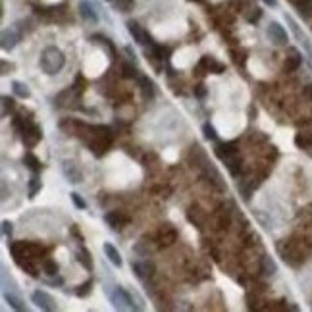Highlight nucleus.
<instances>
[{
    "label": "nucleus",
    "mask_w": 312,
    "mask_h": 312,
    "mask_svg": "<svg viewBox=\"0 0 312 312\" xmlns=\"http://www.w3.org/2000/svg\"><path fill=\"white\" fill-rule=\"evenodd\" d=\"M131 270L135 272L137 277L145 279V277H149V276L153 274V264H147V262H133V264H131Z\"/></svg>",
    "instance_id": "obj_10"
},
{
    "label": "nucleus",
    "mask_w": 312,
    "mask_h": 312,
    "mask_svg": "<svg viewBox=\"0 0 312 312\" xmlns=\"http://www.w3.org/2000/svg\"><path fill=\"white\" fill-rule=\"evenodd\" d=\"M301 64H303V56L297 51H291V54H289L287 60H285V69H287V71H295V69H299Z\"/></svg>",
    "instance_id": "obj_13"
},
{
    "label": "nucleus",
    "mask_w": 312,
    "mask_h": 312,
    "mask_svg": "<svg viewBox=\"0 0 312 312\" xmlns=\"http://www.w3.org/2000/svg\"><path fill=\"white\" fill-rule=\"evenodd\" d=\"M305 97H307V99H312V83L305 87Z\"/></svg>",
    "instance_id": "obj_32"
},
{
    "label": "nucleus",
    "mask_w": 312,
    "mask_h": 312,
    "mask_svg": "<svg viewBox=\"0 0 312 312\" xmlns=\"http://www.w3.org/2000/svg\"><path fill=\"white\" fill-rule=\"evenodd\" d=\"M10 69H14V66H10ZM2 73H8V64L2 62Z\"/></svg>",
    "instance_id": "obj_34"
},
{
    "label": "nucleus",
    "mask_w": 312,
    "mask_h": 312,
    "mask_svg": "<svg viewBox=\"0 0 312 312\" xmlns=\"http://www.w3.org/2000/svg\"><path fill=\"white\" fill-rule=\"evenodd\" d=\"M64 173H66V177H68L69 183H79V181H81V172L75 168L73 162H66V164H64Z\"/></svg>",
    "instance_id": "obj_9"
},
{
    "label": "nucleus",
    "mask_w": 312,
    "mask_h": 312,
    "mask_svg": "<svg viewBox=\"0 0 312 312\" xmlns=\"http://www.w3.org/2000/svg\"><path fill=\"white\" fill-rule=\"evenodd\" d=\"M266 35H268V39H270L276 47H283V45H287V41H289L287 31H285L277 21H270V23H268Z\"/></svg>",
    "instance_id": "obj_3"
},
{
    "label": "nucleus",
    "mask_w": 312,
    "mask_h": 312,
    "mask_svg": "<svg viewBox=\"0 0 312 312\" xmlns=\"http://www.w3.org/2000/svg\"><path fill=\"white\" fill-rule=\"evenodd\" d=\"M225 162H229V164H227V168H229V172H231V173L235 175V173L239 172V166H241V160H239V158H233V156H231V158H227Z\"/></svg>",
    "instance_id": "obj_26"
},
{
    "label": "nucleus",
    "mask_w": 312,
    "mask_h": 312,
    "mask_svg": "<svg viewBox=\"0 0 312 312\" xmlns=\"http://www.w3.org/2000/svg\"><path fill=\"white\" fill-rule=\"evenodd\" d=\"M23 164H25L33 173H39V172H41V162H39V158L35 155H31V153L23 156Z\"/></svg>",
    "instance_id": "obj_18"
},
{
    "label": "nucleus",
    "mask_w": 312,
    "mask_h": 312,
    "mask_svg": "<svg viewBox=\"0 0 312 312\" xmlns=\"http://www.w3.org/2000/svg\"><path fill=\"white\" fill-rule=\"evenodd\" d=\"M12 231H14V227H12V222L4 220V222H2V233H4L6 237H12Z\"/></svg>",
    "instance_id": "obj_28"
},
{
    "label": "nucleus",
    "mask_w": 312,
    "mask_h": 312,
    "mask_svg": "<svg viewBox=\"0 0 312 312\" xmlns=\"http://www.w3.org/2000/svg\"><path fill=\"white\" fill-rule=\"evenodd\" d=\"M91 285H93V281H87V283H83V285H81V289L77 291V295H79V297H85V295H89V293H91Z\"/></svg>",
    "instance_id": "obj_29"
},
{
    "label": "nucleus",
    "mask_w": 312,
    "mask_h": 312,
    "mask_svg": "<svg viewBox=\"0 0 312 312\" xmlns=\"http://www.w3.org/2000/svg\"><path fill=\"white\" fill-rule=\"evenodd\" d=\"M127 29H129V33L133 35V39H135L139 45H151V37L147 35V31H145L139 23L129 21V23H127Z\"/></svg>",
    "instance_id": "obj_5"
},
{
    "label": "nucleus",
    "mask_w": 312,
    "mask_h": 312,
    "mask_svg": "<svg viewBox=\"0 0 312 312\" xmlns=\"http://www.w3.org/2000/svg\"><path fill=\"white\" fill-rule=\"evenodd\" d=\"M21 133H23V143L29 145V147H33L35 143H39L41 137H43V131H41L37 125H25Z\"/></svg>",
    "instance_id": "obj_6"
},
{
    "label": "nucleus",
    "mask_w": 312,
    "mask_h": 312,
    "mask_svg": "<svg viewBox=\"0 0 312 312\" xmlns=\"http://www.w3.org/2000/svg\"><path fill=\"white\" fill-rule=\"evenodd\" d=\"M43 189V183H41V179H39V175L37 173H33V177H31V181H29V199H35L37 197V193Z\"/></svg>",
    "instance_id": "obj_19"
},
{
    "label": "nucleus",
    "mask_w": 312,
    "mask_h": 312,
    "mask_svg": "<svg viewBox=\"0 0 312 312\" xmlns=\"http://www.w3.org/2000/svg\"><path fill=\"white\" fill-rule=\"evenodd\" d=\"M12 91H14V95L19 97V99H29V97H31L29 87H27L25 83H21V81H14V83H12Z\"/></svg>",
    "instance_id": "obj_17"
},
{
    "label": "nucleus",
    "mask_w": 312,
    "mask_h": 312,
    "mask_svg": "<svg viewBox=\"0 0 312 312\" xmlns=\"http://www.w3.org/2000/svg\"><path fill=\"white\" fill-rule=\"evenodd\" d=\"M262 272H264L266 276H274V274L277 272V266H276V262L272 260V257H264V259H262Z\"/></svg>",
    "instance_id": "obj_20"
},
{
    "label": "nucleus",
    "mask_w": 312,
    "mask_h": 312,
    "mask_svg": "<svg viewBox=\"0 0 312 312\" xmlns=\"http://www.w3.org/2000/svg\"><path fill=\"white\" fill-rule=\"evenodd\" d=\"M77 255H79V260H81V264H83L85 268H89V270L93 268V262H91V255H89V251H83V249H81Z\"/></svg>",
    "instance_id": "obj_24"
},
{
    "label": "nucleus",
    "mask_w": 312,
    "mask_h": 312,
    "mask_svg": "<svg viewBox=\"0 0 312 312\" xmlns=\"http://www.w3.org/2000/svg\"><path fill=\"white\" fill-rule=\"evenodd\" d=\"M297 10L303 17H311L312 16V0H301L297 2Z\"/></svg>",
    "instance_id": "obj_21"
},
{
    "label": "nucleus",
    "mask_w": 312,
    "mask_h": 312,
    "mask_svg": "<svg viewBox=\"0 0 312 312\" xmlns=\"http://www.w3.org/2000/svg\"><path fill=\"white\" fill-rule=\"evenodd\" d=\"M112 303L118 311H125V309H133V311H139V305H133V299L131 295L123 289V287H116L114 289V295H112Z\"/></svg>",
    "instance_id": "obj_2"
},
{
    "label": "nucleus",
    "mask_w": 312,
    "mask_h": 312,
    "mask_svg": "<svg viewBox=\"0 0 312 312\" xmlns=\"http://www.w3.org/2000/svg\"><path fill=\"white\" fill-rule=\"evenodd\" d=\"M125 222H127V220H125L120 212H108V214H106V224H108L112 229H121Z\"/></svg>",
    "instance_id": "obj_11"
},
{
    "label": "nucleus",
    "mask_w": 312,
    "mask_h": 312,
    "mask_svg": "<svg viewBox=\"0 0 312 312\" xmlns=\"http://www.w3.org/2000/svg\"><path fill=\"white\" fill-rule=\"evenodd\" d=\"M121 69H123V77H137V69H135V66H131V64H123L121 66Z\"/></svg>",
    "instance_id": "obj_27"
},
{
    "label": "nucleus",
    "mask_w": 312,
    "mask_h": 312,
    "mask_svg": "<svg viewBox=\"0 0 312 312\" xmlns=\"http://www.w3.org/2000/svg\"><path fill=\"white\" fill-rule=\"evenodd\" d=\"M4 299H6V303H8L14 311H27L25 303H23L17 295H14V293H4Z\"/></svg>",
    "instance_id": "obj_16"
},
{
    "label": "nucleus",
    "mask_w": 312,
    "mask_h": 312,
    "mask_svg": "<svg viewBox=\"0 0 312 312\" xmlns=\"http://www.w3.org/2000/svg\"><path fill=\"white\" fill-rule=\"evenodd\" d=\"M17 41H19V37H17V33L16 31H12V29H4L2 31V51L10 52L16 45H17Z\"/></svg>",
    "instance_id": "obj_8"
},
{
    "label": "nucleus",
    "mask_w": 312,
    "mask_h": 312,
    "mask_svg": "<svg viewBox=\"0 0 312 312\" xmlns=\"http://www.w3.org/2000/svg\"><path fill=\"white\" fill-rule=\"evenodd\" d=\"M203 133H205V137H207L208 141H216V139H218V133H216V129H214L210 123H205V125H203Z\"/></svg>",
    "instance_id": "obj_23"
},
{
    "label": "nucleus",
    "mask_w": 312,
    "mask_h": 312,
    "mask_svg": "<svg viewBox=\"0 0 312 312\" xmlns=\"http://www.w3.org/2000/svg\"><path fill=\"white\" fill-rule=\"evenodd\" d=\"M139 85H141V91H143L145 99H153V97H155V85H153V81H151L149 77L141 75V77H139Z\"/></svg>",
    "instance_id": "obj_15"
},
{
    "label": "nucleus",
    "mask_w": 312,
    "mask_h": 312,
    "mask_svg": "<svg viewBox=\"0 0 312 312\" xmlns=\"http://www.w3.org/2000/svg\"><path fill=\"white\" fill-rule=\"evenodd\" d=\"M104 253H106V257H108V260L114 264V266H121L123 264V260H121V255L118 253V249L114 247V245H110V243H104Z\"/></svg>",
    "instance_id": "obj_12"
},
{
    "label": "nucleus",
    "mask_w": 312,
    "mask_h": 312,
    "mask_svg": "<svg viewBox=\"0 0 312 312\" xmlns=\"http://www.w3.org/2000/svg\"><path fill=\"white\" fill-rule=\"evenodd\" d=\"M31 301L39 307V309H43V311H56V301H54V297L49 295L47 291H41V289H37V291H33V295H31Z\"/></svg>",
    "instance_id": "obj_4"
},
{
    "label": "nucleus",
    "mask_w": 312,
    "mask_h": 312,
    "mask_svg": "<svg viewBox=\"0 0 312 312\" xmlns=\"http://www.w3.org/2000/svg\"><path fill=\"white\" fill-rule=\"evenodd\" d=\"M266 6H270V8H276L277 6V0H262Z\"/></svg>",
    "instance_id": "obj_33"
},
{
    "label": "nucleus",
    "mask_w": 312,
    "mask_h": 312,
    "mask_svg": "<svg viewBox=\"0 0 312 312\" xmlns=\"http://www.w3.org/2000/svg\"><path fill=\"white\" fill-rule=\"evenodd\" d=\"M69 199H71V203L75 205V207L79 208V210H83V208H87V203L81 199V195L79 193H69Z\"/></svg>",
    "instance_id": "obj_25"
},
{
    "label": "nucleus",
    "mask_w": 312,
    "mask_h": 312,
    "mask_svg": "<svg viewBox=\"0 0 312 312\" xmlns=\"http://www.w3.org/2000/svg\"><path fill=\"white\" fill-rule=\"evenodd\" d=\"M12 110H14V99L2 97V116H8Z\"/></svg>",
    "instance_id": "obj_22"
},
{
    "label": "nucleus",
    "mask_w": 312,
    "mask_h": 312,
    "mask_svg": "<svg viewBox=\"0 0 312 312\" xmlns=\"http://www.w3.org/2000/svg\"><path fill=\"white\" fill-rule=\"evenodd\" d=\"M195 95H197L199 99H203V97L207 95V89H205V85H197V87H195Z\"/></svg>",
    "instance_id": "obj_31"
},
{
    "label": "nucleus",
    "mask_w": 312,
    "mask_h": 312,
    "mask_svg": "<svg viewBox=\"0 0 312 312\" xmlns=\"http://www.w3.org/2000/svg\"><path fill=\"white\" fill-rule=\"evenodd\" d=\"M45 270H47V274H51V276L58 274V266H56L54 262H47V264H45Z\"/></svg>",
    "instance_id": "obj_30"
},
{
    "label": "nucleus",
    "mask_w": 312,
    "mask_h": 312,
    "mask_svg": "<svg viewBox=\"0 0 312 312\" xmlns=\"http://www.w3.org/2000/svg\"><path fill=\"white\" fill-rule=\"evenodd\" d=\"M79 14H81V17H83L85 21H89V23H97V21H99V16H97L93 4L87 2V0H81V2H79Z\"/></svg>",
    "instance_id": "obj_7"
},
{
    "label": "nucleus",
    "mask_w": 312,
    "mask_h": 312,
    "mask_svg": "<svg viewBox=\"0 0 312 312\" xmlns=\"http://www.w3.org/2000/svg\"><path fill=\"white\" fill-rule=\"evenodd\" d=\"M41 69L45 71V73H49V75H56L62 68H64V64H66V56H64V52L60 51V49H56V47H49V49H45L43 54H41Z\"/></svg>",
    "instance_id": "obj_1"
},
{
    "label": "nucleus",
    "mask_w": 312,
    "mask_h": 312,
    "mask_svg": "<svg viewBox=\"0 0 312 312\" xmlns=\"http://www.w3.org/2000/svg\"><path fill=\"white\" fill-rule=\"evenodd\" d=\"M216 155L220 156V158H224V160H227V158H231V156L237 155V149H235V145L233 143H222V145H218L216 147Z\"/></svg>",
    "instance_id": "obj_14"
}]
</instances>
